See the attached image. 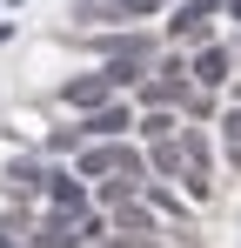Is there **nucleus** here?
<instances>
[{
  "mask_svg": "<svg viewBox=\"0 0 241 248\" xmlns=\"http://www.w3.org/2000/svg\"><path fill=\"white\" fill-rule=\"evenodd\" d=\"M0 248H20V242H14V228H0Z\"/></svg>",
  "mask_w": 241,
  "mask_h": 248,
  "instance_id": "nucleus-16",
  "label": "nucleus"
},
{
  "mask_svg": "<svg viewBox=\"0 0 241 248\" xmlns=\"http://www.w3.org/2000/svg\"><path fill=\"white\" fill-rule=\"evenodd\" d=\"M181 161H188V155H181V141H174V134H161V141H154V161H148V168H154V174H181Z\"/></svg>",
  "mask_w": 241,
  "mask_h": 248,
  "instance_id": "nucleus-7",
  "label": "nucleus"
},
{
  "mask_svg": "<svg viewBox=\"0 0 241 248\" xmlns=\"http://www.w3.org/2000/svg\"><path fill=\"white\" fill-rule=\"evenodd\" d=\"M221 141H228V155L241 161V108H228V114H221Z\"/></svg>",
  "mask_w": 241,
  "mask_h": 248,
  "instance_id": "nucleus-9",
  "label": "nucleus"
},
{
  "mask_svg": "<svg viewBox=\"0 0 241 248\" xmlns=\"http://www.w3.org/2000/svg\"><path fill=\"white\" fill-rule=\"evenodd\" d=\"M34 181H40V174H34V161H14V168H7V188H14V195H27Z\"/></svg>",
  "mask_w": 241,
  "mask_h": 248,
  "instance_id": "nucleus-10",
  "label": "nucleus"
},
{
  "mask_svg": "<svg viewBox=\"0 0 241 248\" xmlns=\"http://www.w3.org/2000/svg\"><path fill=\"white\" fill-rule=\"evenodd\" d=\"M174 94H181V81H154V87H141V101H154V108H167Z\"/></svg>",
  "mask_w": 241,
  "mask_h": 248,
  "instance_id": "nucleus-11",
  "label": "nucleus"
},
{
  "mask_svg": "<svg viewBox=\"0 0 241 248\" xmlns=\"http://www.w3.org/2000/svg\"><path fill=\"white\" fill-rule=\"evenodd\" d=\"M195 81L201 87H221V81H228V47H201V54H195Z\"/></svg>",
  "mask_w": 241,
  "mask_h": 248,
  "instance_id": "nucleus-5",
  "label": "nucleus"
},
{
  "mask_svg": "<svg viewBox=\"0 0 241 248\" xmlns=\"http://www.w3.org/2000/svg\"><path fill=\"white\" fill-rule=\"evenodd\" d=\"M148 202H154V215H181V202H174L167 188H148Z\"/></svg>",
  "mask_w": 241,
  "mask_h": 248,
  "instance_id": "nucleus-13",
  "label": "nucleus"
},
{
  "mask_svg": "<svg viewBox=\"0 0 241 248\" xmlns=\"http://www.w3.org/2000/svg\"><path fill=\"white\" fill-rule=\"evenodd\" d=\"M101 101H114V87H107V74H87V81H67V108H74V114H87V108H101Z\"/></svg>",
  "mask_w": 241,
  "mask_h": 248,
  "instance_id": "nucleus-3",
  "label": "nucleus"
},
{
  "mask_svg": "<svg viewBox=\"0 0 241 248\" xmlns=\"http://www.w3.org/2000/svg\"><path fill=\"white\" fill-rule=\"evenodd\" d=\"M127 127H134V108H127V101H101V108H87V127H80V134L114 141V134H127Z\"/></svg>",
  "mask_w": 241,
  "mask_h": 248,
  "instance_id": "nucleus-2",
  "label": "nucleus"
},
{
  "mask_svg": "<svg viewBox=\"0 0 241 248\" xmlns=\"http://www.w3.org/2000/svg\"><path fill=\"white\" fill-rule=\"evenodd\" d=\"M47 195H54V208H87V188H80V174H47Z\"/></svg>",
  "mask_w": 241,
  "mask_h": 248,
  "instance_id": "nucleus-6",
  "label": "nucleus"
},
{
  "mask_svg": "<svg viewBox=\"0 0 241 248\" xmlns=\"http://www.w3.org/2000/svg\"><path fill=\"white\" fill-rule=\"evenodd\" d=\"M221 7H228V20H235V27H241V0H221Z\"/></svg>",
  "mask_w": 241,
  "mask_h": 248,
  "instance_id": "nucleus-15",
  "label": "nucleus"
},
{
  "mask_svg": "<svg viewBox=\"0 0 241 248\" xmlns=\"http://www.w3.org/2000/svg\"><path fill=\"white\" fill-rule=\"evenodd\" d=\"M114 221H120V228H148V208H134V202H120V208H114Z\"/></svg>",
  "mask_w": 241,
  "mask_h": 248,
  "instance_id": "nucleus-12",
  "label": "nucleus"
},
{
  "mask_svg": "<svg viewBox=\"0 0 241 248\" xmlns=\"http://www.w3.org/2000/svg\"><path fill=\"white\" fill-rule=\"evenodd\" d=\"M134 127H141L148 141H161V134H181V127H174V114H161V108H154V114H148V121H134Z\"/></svg>",
  "mask_w": 241,
  "mask_h": 248,
  "instance_id": "nucleus-8",
  "label": "nucleus"
},
{
  "mask_svg": "<svg viewBox=\"0 0 241 248\" xmlns=\"http://www.w3.org/2000/svg\"><path fill=\"white\" fill-rule=\"evenodd\" d=\"M120 168H134V174H141V155H134V148H114V141H101V148H87V155H80V181H87V174H120Z\"/></svg>",
  "mask_w": 241,
  "mask_h": 248,
  "instance_id": "nucleus-1",
  "label": "nucleus"
},
{
  "mask_svg": "<svg viewBox=\"0 0 241 248\" xmlns=\"http://www.w3.org/2000/svg\"><path fill=\"white\" fill-rule=\"evenodd\" d=\"M161 0H120V14H154Z\"/></svg>",
  "mask_w": 241,
  "mask_h": 248,
  "instance_id": "nucleus-14",
  "label": "nucleus"
},
{
  "mask_svg": "<svg viewBox=\"0 0 241 248\" xmlns=\"http://www.w3.org/2000/svg\"><path fill=\"white\" fill-rule=\"evenodd\" d=\"M74 242H80V221H74V208H60V215L40 228V242H34V248H74Z\"/></svg>",
  "mask_w": 241,
  "mask_h": 248,
  "instance_id": "nucleus-4",
  "label": "nucleus"
}]
</instances>
